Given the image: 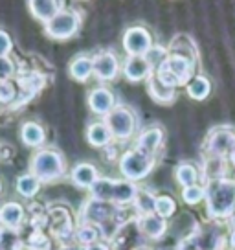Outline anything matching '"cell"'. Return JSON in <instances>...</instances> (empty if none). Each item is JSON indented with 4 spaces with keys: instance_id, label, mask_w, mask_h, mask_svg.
<instances>
[{
    "instance_id": "6da1fadb",
    "label": "cell",
    "mask_w": 235,
    "mask_h": 250,
    "mask_svg": "<svg viewBox=\"0 0 235 250\" xmlns=\"http://www.w3.org/2000/svg\"><path fill=\"white\" fill-rule=\"evenodd\" d=\"M208 215L212 219H224L235 211V180L215 179L206 184Z\"/></svg>"
},
{
    "instance_id": "7a4b0ae2",
    "label": "cell",
    "mask_w": 235,
    "mask_h": 250,
    "mask_svg": "<svg viewBox=\"0 0 235 250\" xmlns=\"http://www.w3.org/2000/svg\"><path fill=\"white\" fill-rule=\"evenodd\" d=\"M90 193H92V199L112 203L116 206H123V204L134 203L136 193H138V186L125 179L114 180L109 177H99L96 180L94 186L90 188Z\"/></svg>"
},
{
    "instance_id": "3957f363",
    "label": "cell",
    "mask_w": 235,
    "mask_h": 250,
    "mask_svg": "<svg viewBox=\"0 0 235 250\" xmlns=\"http://www.w3.org/2000/svg\"><path fill=\"white\" fill-rule=\"evenodd\" d=\"M66 171L63 155L52 147L37 149L30 160V173H33L40 182H52L61 179Z\"/></svg>"
},
{
    "instance_id": "277c9868",
    "label": "cell",
    "mask_w": 235,
    "mask_h": 250,
    "mask_svg": "<svg viewBox=\"0 0 235 250\" xmlns=\"http://www.w3.org/2000/svg\"><path fill=\"white\" fill-rule=\"evenodd\" d=\"M155 164H157L155 156L133 147L121 155L119 162H118V167H119V173L125 180L138 182V180L145 179L153 171Z\"/></svg>"
},
{
    "instance_id": "5b68a950",
    "label": "cell",
    "mask_w": 235,
    "mask_h": 250,
    "mask_svg": "<svg viewBox=\"0 0 235 250\" xmlns=\"http://www.w3.org/2000/svg\"><path fill=\"white\" fill-rule=\"evenodd\" d=\"M103 120H105V124L109 125L112 138L116 142L131 140L136 134V129H138V116L127 105H116L114 110Z\"/></svg>"
},
{
    "instance_id": "8992f818",
    "label": "cell",
    "mask_w": 235,
    "mask_h": 250,
    "mask_svg": "<svg viewBox=\"0 0 235 250\" xmlns=\"http://www.w3.org/2000/svg\"><path fill=\"white\" fill-rule=\"evenodd\" d=\"M81 13L78 9H72V8H63L57 15L50 21V22L44 24V31L50 39L55 41H66L72 39L76 33L81 28Z\"/></svg>"
},
{
    "instance_id": "52a82bcc",
    "label": "cell",
    "mask_w": 235,
    "mask_h": 250,
    "mask_svg": "<svg viewBox=\"0 0 235 250\" xmlns=\"http://www.w3.org/2000/svg\"><path fill=\"white\" fill-rule=\"evenodd\" d=\"M121 44L127 55H145L153 48L155 41H153V33L145 26L136 24L125 30L121 37Z\"/></svg>"
},
{
    "instance_id": "ba28073f",
    "label": "cell",
    "mask_w": 235,
    "mask_h": 250,
    "mask_svg": "<svg viewBox=\"0 0 235 250\" xmlns=\"http://www.w3.org/2000/svg\"><path fill=\"white\" fill-rule=\"evenodd\" d=\"M235 146V131L230 127H215L206 138V151L208 156H230Z\"/></svg>"
},
{
    "instance_id": "9c48e42d",
    "label": "cell",
    "mask_w": 235,
    "mask_h": 250,
    "mask_svg": "<svg viewBox=\"0 0 235 250\" xmlns=\"http://www.w3.org/2000/svg\"><path fill=\"white\" fill-rule=\"evenodd\" d=\"M119 210L121 208H118L116 204L98 201V199H90L83 206L81 217H83V223H90V225H96V227H101L107 221L116 217Z\"/></svg>"
},
{
    "instance_id": "30bf717a",
    "label": "cell",
    "mask_w": 235,
    "mask_h": 250,
    "mask_svg": "<svg viewBox=\"0 0 235 250\" xmlns=\"http://www.w3.org/2000/svg\"><path fill=\"white\" fill-rule=\"evenodd\" d=\"M94 59V76L103 83L114 81L121 72V62L112 50H103L92 57Z\"/></svg>"
},
{
    "instance_id": "8fae6325",
    "label": "cell",
    "mask_w": 235,
    "mask_h": 250,
    "mask_svg": "<svg viewBox=\"0 0 235 250\" xmlns=\"http://www.w3.org/2000/svg\"><path fill=\"white\" fill-rule=\"evenodd\" d=\"M121 74L125 76L127 81L140 83V81H147L155 74V70L145 59V55H127L125 61L121 62Z\"/></svg>"
},
{
    "instance_id": "7c38bea8",
    "label": "cell",
    "mask_w": 235,
    "mask_h": 250,
    "mask_svg": "<svg viewBox=\"0 0 235 250\" xmlns=\"http://www.w3.org/2000/svg\"><path fill=\"white\" fill-rule=\"evenodd\" d=\"M116 105V96L109 86H96L88 92V109L96 116L107 118Z\"/></svg>"
},
{
    "instance_id": "4fadbf2b",
    "label": "cell",
    "mask_w": 235,
    "mask_h": 250,
    "mask_svg": "<svg viewBox=\"0 0 235 250\" xmlns=\"http://www.w3.org/2000/svg\"><path fill=\"white\" fill-rule=\"evenodd\" d=\"M195 64H196V61L189 59V57H184V55H178V54H169L167 61H165L162 66H165L175 78L180 81V86H186L189 81H191V78H193Z\"/></svg>"
},
{
    "instance_id": "5bb4252c",
    "label": "cell",
    "mask_w": 235,
    "mask_h": 250,
    "mask_svg": "<svg viewBox=\"0 0 235 250\" xmlns=\"http://www.w3.org/2000/svg\"><path fill=\"white\" fill-rule=\"evenodd\" d=\"M28 8L33 19L46 24L63 9V0H28Z\"/></svg>"
},
{
    "instance_id": "9a60e30c",
    "label": "cell",
    "mask_w": 235,
    "mask_h": 250,
    "mask_svg": "<svg viewBox=\"0 0 235 250\" xmlns=\"http://www.w3.org/2000/svg\"><path fill=\"white\" fill-rule=\"evenodd\" d=\"M162 142H164V131H162L158 125H153V127L143 129V131L138 134L134 147L143 151V153H147V155L155 156L157 151L160 149V146H162Z\"/></svg>"
},
{
    "instance_id": "2e32d148",
    "label": "cell",
    "mask_w": 235,
    "mask_h": 250,
    "mask_svg": "<svg viewBox=\"0 0 235 250\" xmlns=\"http://www.w3.org/2000/svg\"><path fill=\"white\" fill-rule=\"evenodd\" d=\"M50 228H52V234L57 239H66L68 235L74 232V225H72L70 211L66 208H54L50 211Z\"/></svg>"
},
{
    "instance_id": "e0dca14e",
    "label": "cell",
    "mask_w": 235,
    "mask_h": 250,
    "mask_svg": "<svg viewBox=\"0 0 235 250\" xmlns=\"http://www.w3.org/2000/svg\"><path fill=\"white\" fill-rule=\"evenodd\" d=\"M138 228L141 234L149 239H162L167 232V221L157 213H145L138 219Z\"/></svg>"
},
{
    "instance_id": "ac0fdd59",
    "label": "cell",
    "mask_w": 235,
    "mask_h": 250,
    "mask_svg": "<svg viewBox=\"0 0 235 250\" xmlns=\"http://www.w3.org/2000/svg\"><path fill=\"white\" fill-rule=\"evenodd\" d=\"M147 92H149L151 98L157 103H160V105H171V103L176 100V88L165 85L157 74H153V76L147 79Z\"/></svg>"
},
{
    "instance_id": "d6986e66",
    "label": "cell",
    "mask_w": 235,
    "mask_h": 250,
    "mask_svg": "<svg viewBox=\"0 0 235 250\" xmlns=\"http://www.w3.org/2000/svg\"><path fill=\"white\" fill-rule=\"evenodd\" d=\"M68 74L72 79H76L79 83H85L94 76V59L92 55H76L68 64Z\"/></svg>"
},
{
    "instance_id": "ffe728a7",
    "label": "cell",
    "mask_w": 235,
    "mask_h": 250,
    "mask_svg": "<svg viewBox=\"0 0 235 250\" xmlns=\"http://www.w3.org/2000/svg\"><path fill=\"white\" fill-rule=\"evenodd\" d=\"M86 142L92 146V147H109L110 144L114 142L112 133H110L109 125L105 124V120H98L92 122L86 129Z\"/></svg>"
},
{
    "instance_id": "44dd1931",
    "label": "cell",
    "mask_w": 235,
    "mask_h": 250,
    "mask_svg": "<svg viewBox=\"0 0 235 250\" xmlns=\"http://www.w3.org/2000/svg\"><path fill=\"white\" fill-rule=\"evenodd\" d=\"M70 179L78 188L90 189V188L96 184V180L99 179V173H98V167H96L94 164L81 162V164H78V166H74V167H72Z\"/></svg>"
},
{
    "instance_id": "7402d4cb",
    "label": "cell",
    "mask_w": 235,
    "mask_h": 250,
    "mask_svg": "<svg viewBox=\"0 0 235 250\" xmlns=\"http://www.w3.org/2000/svg\"><path fill=\"white\" fill-rule=\"evenodd\" d=\"M24 221V206L9 201L0 206V225L8 230H17Z\"/></svg>"
},
{
    "instance_id": "603a6c76",
    "label": "cell",
    "mask_w": 235,
    "mask_h": 250,
    "mask_svg": "<svg viewBox=\"0 0 235 250\" xmlns=\"http://www.w3.org/2000/svg\"><path fill=\"white\" fill-rule=\"evenodd\" d=\"M20 140L28 147L39 149L46 142V133H44L42 125L37 124V122H26L20 127Z\"/></svg>"
},
{
    "instance_id": "cb8c5ba5",
    "label": "cell",
    "mask_w": 235,
    "mask_h": 250,
    "mask_svg": "<svg viewBox=\"0 0 235 250\" xmlns=\"http://www.w3.org/2000/svg\"><path fill=\"white\" fill-rule=\"evenodd\" d=\"M186 92H188V96L191 100L202 102L212 92V81H210V78H206V76H193L191 81L186 85Z\"/></svg>"
},
{
    "instance_id": "d4e9b609",
    "label": "cell",
    "mask_w": 235,
    "mask_h": 250,
    "mask_svg": "<svg viewBox=\"0 0 235 250\" xmlns=\"http://www.w3.org/2000/svg\"><path fill=\"white\" fill-rule=\"evenodd\" d=\"M175 179L176 182L180 184L182 188H188V186H193L198 182L200 179V171H198V167L195 164H191V162H182L175 167Z\"/></svg>"
},
{
    "instance_id": "484cf974",
    "label": "cell",
    "mask_w": 235,
    "mask_h": 250,
    "mask_svg": "<svg viewBox=\"0 0 235 250\" xmlns=\"http://www.w3.org/2000/svg\"><path fill=\"white\" fill-rule=\"evenodd\" d=\"M40 182L33 173H26V175H20L19 179H17V193L19 195L26 197V199H32V197H35L37 193H39L40 189Z\"/></svg>"
},
{
    "instance_id": "4316f807",
    "label": "cell",
    "mask_w": 235,
    "mask_h": 250,
    "mask_svg": "<svg viewBox=\"0 0 235 250\" xmlns=\"http://www.w3.org/2000/svg\"><path fill=\"white\" fill-rule=\"evenodd\" d=\"M169 50V54H178V55H184V57H189V59H193L196 61V48L193 44V41L189 39L188 35H178V37H175L171 41V44L167 46Z\"/></svg>"
},
{
    "instance_id": "83f0119b",
    "label": "cell",
    "mask_w": 235,
    "mask_h": 250,
    "mask_svg": "<svg viewBox=\"0 0 235 250\" xmlns=\"http://www.w3.org/2000/svg\"><path fill=\"white\" fill-rule=\"evenodd\" d=\"M101 239V232L96 225H90V223H83L79 225L78 230H76V241L81 245V247H88V245H94Z\"/></svg>"
},
{
    "instance_id": "f1b7e54d",
    "label": "cell",
    "mask_w": 235,
    "mask_h": 250,
    "mask_svg": "<svg viewBox=\"0 0 235 250\" xmlns=\"http://www.w3.org/2000/svg\"><path fill=\"white\" fill-rule=\"evenodd\" d=\"M226 171V158L220 156H208L204 162V175L208 177V180L222 179V175Z\"/></svg>"
},
{
    "instance_id": "f546056e",
    "label": "cell",
    "mask_w": 235,
    "mask_h": 250,
    "mask_svg": "<svg viewBox=\"0 0 235 250\" xmlns=\"http://www.w3.org/2000/svg\"><path fill=\"white\" fill-rule=\"evenodd\" d=\"M133 204L136 206V210L140 211L141 215H145V213H155L157 195H153L151 191H145V189H138L136 199H134Z\"/></svg>"
},
{
    "instance_id": "4dcf8cb0",
    "label": "cell",
    "mask_w": 235,
    "mask_h": 250,
    "mask_svg": "<svg viewBox=\"0 0 235 250\" xmlns=\"http://www.w3.org/2000/svg\"><path fill=\"white\" fill-rule=\"evenodd\" d=\"M182 199L189 206H195V204L202 203L204 199H206V186L193 184V186L182 188Z\"/></svg>"
},
{
    "instance_id": "1f68e13d",
    "label": "cell",
    "mask_w": 235,
    "mask_h": 250,
    "mask_svg": "<svg viewBox=\"0 0 235 250\" xmlns=\"http://www.w3.org/2000/svg\"><path fill=\"white\" fill-rule=\"evenodd\" d=\"M176 210V203L171 195H157V204H155V213L162 219L171 217Z\"/></svg>"
},
{
    "instance_id": "d6a6232c",
    "label": "cell",
    "mask_w": 235,
    "mask_h": 250,
    "mask_svg": "<svg viewBox=\"0 0 235 250\" xmlns=\"http://www.w3.org/2000/svg\"><path fill=\"white\" fill-rule=\"evenodd\" d=\"M167 57H169V50L165 46H160V44H153V48L145 54V59L149 61L153 70H158L167 61Z\"/></svg>"
},
{
    "instance_id": "836d02e7",
    "label": "cell",
    "mask_w": 235,
    "mask_h": 250,
    "mask_svg": "<svg viewBox=\"0 0 235 250\" xmlns=\"http://www.w3.org/2000/svg\"><path fill=\"white\" fill-rule=\"evenodd\" d=\"M24 247H26V250H50L52 249V243L40 230H35L28 237V241L24 243Z\"/></svg>"
},
{
    "instance_id": "e575fe53",
    "label": "cell",
    "mask_w": 235,
    "mask_h": 250,
    "mask_svg": "<svg viewBox=\"0 0 235 250\" xmlns=\"http://www.w3.org/2000/svg\"><path fill=\"white\" fill-rule=\"evenodd\" d=\"M17 98V88L13 81H0V105H9Z\"/></svg>"
},
{
    "instance_id": "d590c367",
    "label": "cell",
    "mask_w": 235,
    "mask_h": 250,
    "mask_svg": "<svg viewBox=\"0 0 235 250\" xmlns=\"http://www.w3.org/2000/svg\"><path fill=\"white\" fill-rule=\"evenodd\" d=\"M15 72H17V66L9 55L0 57V81H9V79L15 76Z\"/></svg>"
},
{
    "instance_id": "8d00e7d4",
    "label": "cell",
    "mask_w": 235,
    "mask_h": 250,
    "mask_svg": "<svg viewBox=\"0 0 235 250\" xmlns=\"http://www.w3.org/2000/svg\"><path fill=\"white\" fill-rule=\"evenodd\" d=\"M11 48H13V41H11V37H9V33L4 30H0V57L9 55Z\"/></svg>"
},
{
    "instance_id": "74e56055",
    "label": "cell",
    "mask_w": 235,
    "mask_h": 250,
    "mask_svg": "<svg viewBox=\"0 0 235 250\" xmlns=\"http://www.w3.org/2000/svg\"><path fill=\"white\" fill-rule=\"evenodd\" d=\"M178 250H202V247L198 245L196 237L193 235V237H188V239H184V241L178 245Z\"/></svg>"
},
{
    "instance_id": "f35d334b",
    "label": "cell",
    "mask_w": 235,
    "mask_h": 250,
    "mask_svg": "<svg viewBox=\"0 0 235 250\" xmlns=\"http://www.w3.org/2000/svg\"><path fill=\"white\" fill-rule=\"evenodd\" d=\"M85 250H110V247L107 245V243L98 241V243H94V245H88V247H85Z\"/></svg>"
},
{
    "instance_id": "ab89813d",
    "label": "cell",
    "mask_w": 235,
    "mask_h": 250,
    "mask_svg": "<svg viewBox=\"0 0 235 250\" xmlns=\"http://www.w3.org/2000/svg\"><path fill=\"white\" fill-rule=\"evenodd\" d=\"M61 250H85V249H81L78 245H66V247H63Z\"/></svg>"
},
{
    "instance_id": "60d3db41",
    "label": "cell",
    "mask_w": 235,
    "mask_h": 250,
    "mask_svg": "<svg viewBox=\"0 0 235 250\" xmlns=\"http://www.w3.org/2000/svg\"><path fill=\"white\" fill-rule=\"evenodd\" d=\"M230 162L235 166V146H234V149H232V153H230Z\"/></svg>"
},
{
    "instance_id": "b9f144b4",
    "label": "cell",
    "mask_w": 235,
    "mask_h": 250,
    "mask_svg": "<svg viewBox=\"0 0 235 250\" xmlns=\"http://www.w3.org/2000/svg\"><path fill=\"white\" fill-rule=\"evenodd\" d=\"M230 243H232V247L235 249V230L232 232V237H230Z\"/></svg>"
},
{
    "instance_id": "7bdbcfd3",
    "label": "cell",
    "mask_w": 235,
    "mask_h": 250,
    "mask_svg": "<svg viewBox=\"0 0 235 250\" xmlns=\"http://www.w3.org/2000/svg\"><path fill=\"white\" fill-rule=\"evenodd\" d=\"M134 250H151L149 247H138V249H134Z\"/></svg>"
},
{
    "instance_id": "ee69618b",
    "label": "cell",
    "mask_w": 235,
    "mask_h": 250,
    "mask_svg": "<svg viewBox=\"0 0 235 250\" xmlns=\"http://www.w3.org/2000/svg\"><path fill=\"white\" fill-rule=\"evenodd\" d=\"M0 193H2V180H0Z\"/></svg>"
},
{
    "instance_id": "f6af8a7d",
    "label": "cell",
    "mask_w": 235,
    "mask_h": 250,
    "mask_svg": "<svg viewBox=\"0 0 235 250\" xmlns=\"http://www.w3.org/2000/svg\"><path fill=\"white\" fill-rule=\"evenodd\" d=\"M81 2H85V0H81Z\"/></svg>"
}]
</instances>
